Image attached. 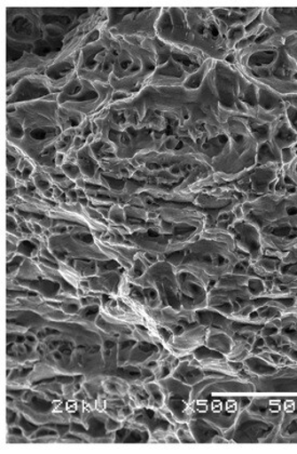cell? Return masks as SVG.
<instances>
[{"instance_id": "cell-14", "label": "cell", "mask_w": 297, "mask_h": 454, "mask_svg": "<svg viewBox=\"0 0 297 454\" xmlns=\"http://www.w3.org/2000/svg\"><path fill=\"white\" fill-rule=\"evenodd\" d=\"M58 433L54 431H51V429H41L36 433V437H46V436H57Z\"/></svg>"}, {"instance_id": "cell-18", "label": "cell", "mask_w": 297, "mask_h": 454, "mask_svg": "<svg viewBox=\"0 0 297 454\" xmlns=\"http://www.w3.org/2000/svg\"><path fill=\"white\" fill-rule=\"evenodd\" d=\"M26 340L27 338L23 337V335H19V337H17V343L23 344L24 342H26Z\"/></svg>"}, {"instance_id": "cell-3", "label": "cell", "mask_w": 297, "mask_h": 454, "mask_svg": "<svg viewBox=\"0 0 297 454\" xmlns=\"http://www.w3.org/2000/svg\"><path fill=\"white\" fill-rule=\"evenodd\" d=\"M167 47L160 41L113 35L102 27L76 57L78 76L135 96L150 85L165 60Z\"/></svg>"}, {"instance_id": "cell-10", "label": "cell", "mask_w": 297, "mask_h": 454, "mask_svg": "<svg viewBox=\"0 0 297 454\" xmlns=\"http://www.w3.org/2000/svg\"><path fill=\"white\" fill-rule=\"evenodd\" d=\"M238 248L250 256L251 262H255L264 254L261 235L254 224L245 219L237 220L230 229Z\"/></svg>"}, {"instance_id": "cell-20", "label": "cell", "mask_w": 297, "mask_h": 454, "mask_svg": "<svg viewBox=\"0 0 297 454\" xmlns=\"http://www.w3.org/2000/svg\"><path fill=\"white\" fill-rule=\"evenodd\" d=\"M27 340H28V342H31V343L36 342V338H35L34 335H32V334H28L27 337Z\"/></svg>"}, {"instance_id": "cell-7", "label": "cell", "mask_w": 297, "mask_h": 454, "mask_svg": "<svg viewBox=\"0 0 297 454\" xmlns=\"http://www.w3.org/2000/svg\"><path fill=\"white\" fill-rule=\"evenodd\" d=\"M51 85L59 108L82 118L98 115L115 102L113 88L78 76L76 68Z\"/></svg>"}, {"instance_id": "cell-4", "label": "cell", "mask_w": 297, "mask_h": 454, "mask_svg": "<svg viewBox=\"0 0 297 454\" xmlns=\"http://www.w3.org/2000/svg\"><path fill=\"white\" fill-rule=\"evenodd\" d=\"M252 82L276 95L297 96V32L278 33L263 24L227 61Z\"/></svg>"}, {"instance_id": "cell-11", "label": "cell", "mask_w": 297, "mask_h": 454, "mask_svg": "<svg viewBox=\"0 0 297 454\" xmlns=\"http://www.w3.org/2000/svg\"><path fill=\"white\" fill-rule=\"evenodd\" d=\"M262 24L278 33L297 32V8H263Z\"/></svg>"}, {"instance_id": "cell-15", "label": "cell", "mask_w": 297, "mask_h": 454, "mask_svg": "<svg viewBox=\"0 0 297 454\" xmlns=\"http://www.w3.org/2000/svg\"><path fill=\"white\" fill-rule=\"evenodd\" d=\"M119 426H121V424L113 422L112 419H108V422L106 424V428L107 429H115V428L119 427Z\"/></svg>"}, {"instance_id": "cell-13", "label": "cell", "mask_w": 297, "mask_h": 454, "mask_svg": "<svg viewBox=\"0 0 297 454\" xmlns=\"http://www.w3.org/2000/svg\"><path fill=\"white\" fill-rule=\"evenodd\" d=\"M282 171H284L285 179L297 187V157L289 165L282 167Z\"/></svg>"}, {"instance_id": "cell-21", "label": "cell", "mask_w": 297, "mask_h": 454, "mask_svg": "<svg viewBox=\"0 0 297 454\" xmlns=\"http://www.w3.org/2000/svg\"><path fill=\"white\" fill-rule=\"evenodd\" d=\"M113 347H115V343H113V342H110V340H107V342L106 343V349H111Z\"/></svg>"}, {"instance_id": "cell-6", "label": "cell", "mask_w": 297, "mask_h": 454, "mask_svg": "<svg viewBox=\"0 0 297 454\" xmlns=\"http://www.w3.org/2000/svg\"><path fill=\"white\" fill-rule=\"evenodd\" d=\"M244 219L261 235L264 254L279 256L297 248V187L280 180L275 192L246 200Z\"/></svg>"}, {"instance_id": "cell-17", "label": "cell", "mask_w": 297, "mask_h": 454, "mask_svg": "<svg viewBox=\"0 0 297 454\" xmlns=\"http://www.w3.org/2000/svg\"><path fill=\"white\" fill-rule=\"evenodd\" d=\"M10 433H12V435H14V436H22L21 428H12V429H10Z\"/></svg>"}, {"instance_id": "cell-24", "label": "cell", "mask_w": 297, "mask_h": 454, "mask_svg": "<svg viewBox=\"0 0 297 454\" xmlns=\"http://www.w3.org/2000/svg\"><path fill=\"white\" fill-rule=\"evenodd\" d=\"M18 352L24 353V348L21 347V345H19V347H18Z\"/></svg>"}, {"instance_id": "cell-9", "label": "cell", "mask_w": 297, "mask_h": 454, "mask_svg": "<svg viewBox=\"0 0 297 454\" xmlns=\"http://www.w3.org/2000/svg\"><path fill=\"white\" fill-rule=\"evenodd\" d=\"M278 433L279 427L245 409L235 423L232 441L249 443L277 442Z\"/></svg>"}, {"instance_id": "cell-5", "label": "cell", "mask_w": 297, "mask_h": 454, "mask_svg": "<svg viewBox=\"0 0 297 454\" xmlns=\"http://www.w3.org/2000/svg\"><path fill=\"white\" fill-rule=\"evenodd\" d=\"M8 140L32 160L56 167L57 145L68 129H73L66 114L59 108L54 95L8 105ZM74 130V129H73Z\"/></svg>"}, {"instance_id": "cell-12", "label": "cell", "mask_w": 297, "mask_h": 454, "mask_svg": "<svg viewBox=\"0 0 297 454\" xmlns=\"http://www.w3.org/2000/svg\"><path fill=\"white\" fill-rule=\"evenodd\" d=\"M190 428L196 442H212L216 436L223 435L221 428L213 426L204 419H192Z\"/></svg>"}, {"instance_id": "cell-22", "label": "cell", "mask_w": 297, "mask_h": 454, "mask_svg": "<svg viewBox=\"0 0 297 454\" xmlns=\"http://www.w3.org/2000/svg\"><path fill=\"white\" fill-rule=\"evenodd\" d=\"M143 376H145V377H151L152 376V372H150V370H145V372H143Z\"/></svg>"}, {"instance_id": "cell-23", "label": "cell", "mask_w": 297, "mask_h": 454, "mask_svg": "<svg viewBox=\"0 0 297 454\" xmlns=\"http://www.w3.org/2000/svg\"><path fill=\"white\" fill-rule=\"evenodd\" d=\"M24 348H27V352H28V353H31L33 350L31 347H28V345H24Z\"/></svg>"}, {"instance_id": "cell-2", "label": "cell", "mask_w": 297, "mask_h": 454, "mask_svg": "<svg viewBox=\"0 0 297 454\" xmlns=\"http://www.w3.org/2000/svg\"><path fill=\"white\" fill-rule=\"evenodd\" d=\"M263 8L162 7L157 39L167 46L229 61L262 27Z\"/></svg>"}, {"instance_id": "cell-1", "label": "cell", "mask_w": 297, "mask_h": 454, "mask_svg": "<svg viewBox=\"0 0 297 454\" xmlns=\"http://www.w3.org/2000/svg\"><path fill=\"white\" fill-rule=\"evenodd\" d=\"M7 12V89L74 60L106 23V8H17Z\"/></svg>"}, {"instance_id": "cell-16", "label": "cell", "mask_w": 297, "mask_h": 454, "mask_svg": "<svg viewBox=\"0 0 297 454\" xmlns=\"http://www.w3.org/2000/svg\"><path fill=\"white\" fill-rule=\"evenodd\" d=\"M59 350L64 355H71L73 353L72 348H69L68 347H61Z\"/></svg>"}, {"instance_id": "cell-8", "label": "cell", "mask_w": 297, "mask_h": 454, "mask_svg": "<svg viewBox=\"0 0 297 454\" xmlns=\"http://www.w3.org/2000/svg\"><path fill=\"white\" fill-rule=\"evenodd\" d=\"M162 7L106 8L104 27L115 36L157 41Z\"/></svg>"}, {"instance_id": "cell-19", "label": "cell", "mask_w": 297, "mask_h": 454, "mask_svg": "<svg viewBox=\"0 0 297 454\" xmlns=\"http://www.w3.org/2000/svg\"><path fill=\"white\" fill-rule=\"evenodd\" d=\"M53 357L61 360L62 359V353L59 352V350H57V352H53Z\"/></svg>"}]
</instances>
